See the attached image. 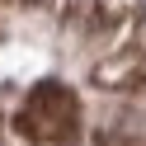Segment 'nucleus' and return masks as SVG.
<instances>
[{
	"label": "nucleus",
	"mask_w": 146,
	"mask_h": 146,
	"mask_svg": "<svg viewBox=\"0 0 146 146\" xmlns=\"http://www.w3.org/2000/svg\"><path fill=\"white\" fill-rule=\"evenodd\" d=\"M19 132L33 137V141H47V146H66L80 137V104L71 90L61 85H38L29 94L19 113Z\"/></svg>",
	"instance_id": "f257e3e1"
}]
</instances>
